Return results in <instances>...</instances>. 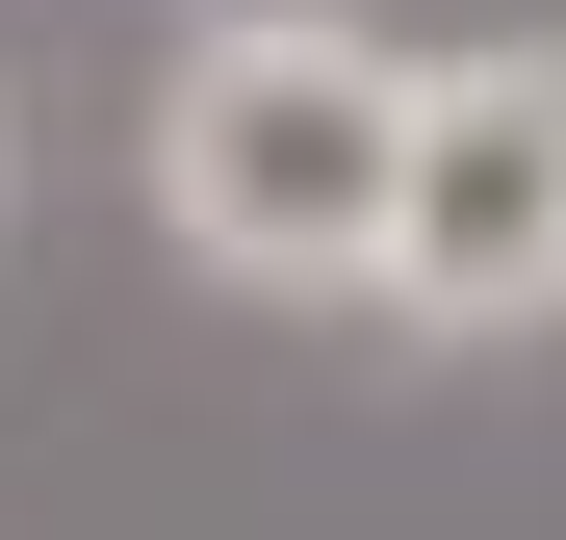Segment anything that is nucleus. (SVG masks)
<instances>
[{"mask_svg":"<svg viewBox=\"0 0 566 540\" xmlns=\"http://www.w3.org/2000/svg\"><path fill=\"white\" fill-rule=\"evenodd\" d=\"M207 27H335V0H207Z\"/></svg>","mask_w":566,"mask_h":540,"instance_id":"obj_3","label":"nucleus"},{"mask_svg":"<svg viewBox=\"0 0 566 540\" xmlns=\"http://www.w3.org/2000/svg\"><path fill=\"white\" fill-rule=\"evenodd\" d=\"M387 335L438 360H515L566 335V52H412V180H387Z\"/></svg>","mask_w":566,"mask_h":540,"instance_id":"obj_2","label":"nucleus"},{"mask_svg":"<svg viewBox=\"0 0 566 540\" xmlns=\"http://www.w3.org/2000/svg\"><path fill=\"white\" fill-rule=\"evenodd\" d=\"M387 180H412V52L360 27H180L155 77V232L232 309H387Z\"/></svg>","mask_w":566,"mask_h":540,"instance_id":"obj_1","label":"nucleus"}]
</instances>
